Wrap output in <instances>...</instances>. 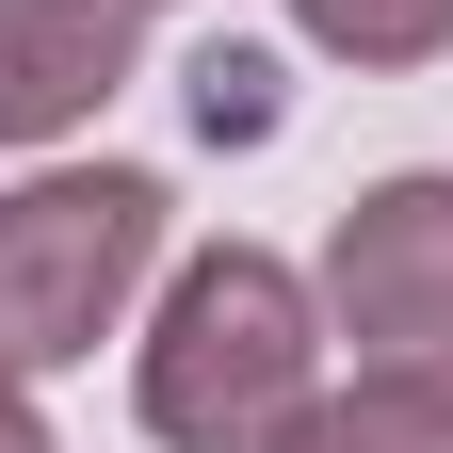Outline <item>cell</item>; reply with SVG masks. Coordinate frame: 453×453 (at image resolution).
<instances>
[{
	"mask_svg": "<svg viewBox=\"0 0 453 453\" xmlns=\"http://www.w3.org/2000/svg\"><path fill=\"white\" fill-rule=\"evenodd\" d=\"M324 388V292L275 243H195L146 308V357H130V405L162 453H259Z\"/></svg>",
	"mask_w": 453,
	"mask_h": 453,
	"instance_id": "obj_1",
	"label": "cell"
},
{
	"mask_svg": "<svg viewBox=\"0 0 453 453\" xmlns=\"http://www.w3.org/2000/svg\"><path fill=\"white\" fill-rule=\"evenodd\" d=\"M162 259V179L146 162H49L0 195V372H81L130 324Z\"/></svg>",
	"mask_w": 453,
	"mask_h": 453,
	"instance_id": "obj_2",
	"label": "cell"
},
{
	"mask_svg": "<svg viewBox=\"0 0 453 453\" xmlns=\"http://www.w3.org/2000/svg\"><path fill=\"white\" fill-rule=\"evenodd\" d=\"M324 340H357V372H453V179H372L340 211Z\"/></svg>",
	"mask_w": 453,
	"mask_h": 453,
	"instance_id": "obj_3",
	"label": "cell"
},
{
	"mask_svg": "<svg viewBox=\"0 0 453 453\" xmlns=\"http://www.w3.org/2000/svg\"><path fill=\"white\" fill-rule=\"evenodd\" d=\"M130 97V0H0V146H65Z\"/></svg>",
	"mask_w": 453,
	"mask_h": 453,
	"instance_id": "obj_4",
	"label": "cell"
},
{
	"mask_svg": "<svg viewBox=\"0 0 453 453\" xmlns=\"http://www.w3.org/2000/svg\"><path fill=\"white\" fill-rule=\"evenodd\" d=\"M259 453H453V372H340Z\"/></svg>",
	"mask_w": 453,
	"mask_h": 453,
	"instance_id": "obj_5",
	"label": "cell"
},
{
	"mask_svg": "<svg viewBox=\"0 0 453 453\" xmlns=\"http://www.w3.org/2000/svg\"><path fill=\"white\" fill-rule=\"evenodd\" d=\"M292 33L324 49V65H437V49H453V0H292Z\"/></svg>",
	"mask_w": 453,
	"mask_h": 453,
	"instance_id": "obj_6",
	"label": "cell"
},
{
	"mask_svg": "<svg viewBox=\"0 0 453 453\" xmlns=\"http://www.w3.org/2000/svg\"><path fill=\"white\" fill-rule=\"evenodd\" d=\"M0 453H49V421H33V372H0Z\"/></svg>",
	"mask_w": 453,
	"mask_h": 453,
	"instance_id": "obj_7",
	"label": "cell"
},
{
	"mask_svg": "<svg viewBox=\"0 0 453 453\" xmlns=\"http://www.w3.org/2000/svg\"><path fill=\"white\" fill-rule=\"evenodd\" d=\"M130 17H146V0H130Z\"/></svg>",
	"mask_w": 453,
	"mask_h": 453,
	"instance_id": "obj_8",
	"label": "cell"
}]
</instances>
